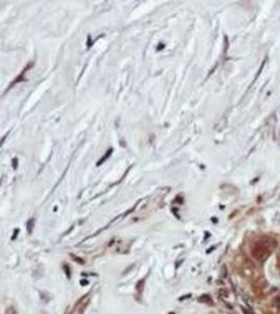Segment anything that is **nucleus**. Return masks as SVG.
<instances>
[{
    "instance_id": "f257e3e1",
    "label": "nucleus",
    "mask_w": 280,
    "mask_h": 314,
    "mask_svg": "<svg viewBox=\"0 0 280 314\" xmlns=\"http://www.w3.org/2000/svg\"><path fill=\"white\" fill-rule=\"evenodd\" d=\"M270 253H271V250L268 249L259 242L252 248V257L258 262H264L269 258Z\"/></svg>"
},
{
    "instance_id": "f03ea898",
    "label": "nucleus",
    "mask_w": 280,
    "mask_h": 314,
    "mask_svg": "<svg viewBox=\"0 0 280 314\" xmlns=\"http://www.w3.org/2000/svg\"><path fill=\"white\" fill-rule=\"evenodd\" d=\"M259 243H261L263 246H265L268 249H270L272 251L273 249H275V247L277 246V242L275 241V239L273 238H269V237H264V238H261L259 241Z\"/></svg>"
},
{
    "instance_id": "7ed1b4c3",
    "label": "nucleus",
    "mask_w": 280,
    "mask_h": 314,
    "mask_svg": "<svg viewBox=\"0 0 280 314\" xmlns=\"http://www.w3.org/2000/svg\"><path fill=\"white\" fill-rule=\"evenodd\" d=\"M199 300H200V302H209V303H211V300H210V297H209V296H206V295L200 296Z\"/></svg>"
},
{
    "instance_id": "20e7f679",
    "label": "nucleus",
    "mask_w": 280,
    "mask_h": 314,
    "mask_svg": "<svg viewBox=\"0 0 280 314\" xmlns=\"http://www.w3.org/2000/svg\"><path fill=\"white\" fill-rule=\"evenodd\" d=\"M73 259H74V260H76V261H78L80 264H83V261H82V260H81V259H79V258H75V257H73Z\"/></svg>"
}]
</instances>
